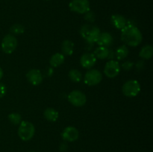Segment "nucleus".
Masks as SVG:
<instances>
[{"instance_id":"nucleus-5","label":"nucleus","mask_w":153,"mask_h":152,"mask_svg":"<svg viewBox=\"0 0 153 152\" xmlns=\"http://www.w3.org/2000/svg\"><path fill=\"white\" fill-rule=\"evenodd\" d=\"M17 46V40L12 34L4 36L1 41V49L5 54H11L16 50Z\"/></svg>"},{"instance_id":"nucleus-18","label":"nucleus","mask_w":153,"mask_h":152,"mask_svg":"<svg viewBox=\"0 0 153 152\" xmlns=\"http://www.w3.org/2000/svg\"><path fill=\"white\" fill-rule=\"evenodd\" d=\"M64 55L61 53H55L51 57L50 60H49V63L53 67H58L60 66L64 62Z\"/></svg>"},{"instance_id":"nucleus-17","label":"nucleus","mask_w":153,"mask_h":152,"mask_svg":"<svg viewBox=\"0 0 153 152\" xmlns=\"http://www.w3.org/2000/svg\"><path fill=\"white\" fill-rule=\"evenodd\" d=\"M43 115H44V117L46 118V119L52 122H56L59 117L58 112L54 108H51V107L46 108L43 113Z\"/></svg>"},{"instance_id":"nucleus-11","label":"nucleus","mask_w":153,"mask_h":152,"mask_svg":"<svg viewBox=\"0 0 153 152\" xmlns=\"http://www.w3.org/2000/svg\"><path fill=\"white\" fill-rule=\"evenodd\" d=\"M26 77L28 81L34 86H37L43 81V75L41 72L36 69L29 70L26 74Z\"/></svg>"},{"instance_id":"nucleus-24","label":"nucleus","mask_w":153,"mask_h":152,"mask_svg":"<svg viewBox=\"0 0 153 152\" xmlns=\"http://www.w3.org/2000/svg\"><path fill=\"white\" fill-rule=\"evenodd\" d=\"M134 66V63L131 61H126L122 64V68L126 71H129Z\"/></svg>"},{"instance_id":"nucleus-1","label":"nucleus","mask_w":153,"mask_h":152,"mask_svg":"<svg viewBox=\"0 0 153 152\" xmlns=\"http://www.w3.org/2000/svg\"><path fill=\"white\" fill-rule=\"evenodd\" d=\"M121 40L128 46L135 47L141 43L143 36L134 24L128 23L121 30Z\"/></svg>"},{"instance_id":"nucleus-12","label":"nucleus","mask_w":153,"mask_h":152,"mask_svg":"<svg viewBox=\"0 0 153 152\" xmlns=\"http://www.w3.org/2000/svg\"><path fill=\"white\" fill-rule=\"evenodd\" d=\"M97 63V58L92 53H85L81 57L80 63L85 69H91Z\"/></svg>"},{"instance_id":"nucleus-6","label":"nucleus","mask_w":153,"mask_h":152,"mask_svg":"<svg viewBox=\"0 0 153 152\" xmlns=\"http://www.w3.org/2000/svg\"><path fill=\"white\" fill-rule=\"evenodd\" d=\"M70 9L77 13H86L90 11V2L88 0H72L69 4Z\"/></svg>"},{"instance_id":"nucleus-30","label":"nucleus","mask_w":153,"mask_h":152,"mask_svg":"<svg viewBox=\"0 0 153 152\" xmlns=\"http://www.w3.org/2000/svg\"><path fill=\"white\" fill-rule=\"evenodd\" d=\"M31 152H35V151H31Z\"/></svg>"},{"instance_id":"nucleus-3","label":"nucleus","mask_w":153,"mask_h":152,"mask_svg":"<svg viewBox=\"0 0 153 152\" xmlns=\"http://www.w3.org/2000/svg\"><path fill=\"white\" fill-rule=\"evenodd\" d=\"M35 133V128L31 122L22 121L18 128V136L23 141H28L33 138Z\"/></svg>"},{"instance_id":"nucleus-10","label":"nucleus","mask_w":153,"mask_h":152,"mask_svg":"<svg viewBox=\"0 0 153 152\" xmlns=\"http://www.w3.org/2000/svg\"><path fill=\"white\" fill-rule=\"evenodd\" d=\"M79 137V131L73 126L67 127L61 133V137L66 142H74L78 139Z\"/></svg>"},{"instance_id":"nucleus-22","label":"nucleus","mask_w":153,"mask_h":152,"mask_svg":"<svg viewBox=\"0 0 153 152\" xmlns=\"http://www.w3.org/2000/svg\"><path fill=\"white\" fill-rule=\"evenodd\" d=\"M8 119L13 125H19L22 122V116L19 113H13L8 115Z\"/></svg>"},{"instance_id":"nucleus-14","label":"nucleus","mask_w":153,"mask_h":152,"mask_svg":"<svg viewBox=\"0 0 153 152\" xmlns=\"http://www.w3.org/2000/svg\"><path fill=\"white\" fill-rule=\"evenodd\" d=\"M114 26L119 30H122L127 25V20L123 16L120 14H114L111 18Z\"/></svg>"},{"instance_id":"nucleus-7","label":"nucleus","mask_w":153,"mask_h":152,"mask_svg":"<svg viewBox=\"0 0 153 152\" xmlns=\"http://www.w3.org/2000/svg\"><path fill=\"white\" fill-rule=\"evenodd\" d=\"M102 79V75L99 70L91 69L88 71L84 77L85 84L88 86H95L100 83Z\"/></svg>"},{"instance_id":"nucleus-8","label":"nucleus","mask_w":153,"mask_h":152,"mask_svg":"<svg viewBox=\"0 0 153 152\" xmlns=\"http://www.w3.org/2000/svg\"><path fill=\"white\" fill-rule=\"evenodd\" d=\"M68 101L75 107H82L86 104L87 97L79 90H73L68 95Z\"/></svg>"},{"instance_id":"nucleus-26","label":"nucleus","mask_w":153,"mask_h":152,"mask_svg":"<svg viewBox=\"0 0 153 152\" xmlns=\"http://www.w3.org/2000/svg\"><path fill=\"white\" fill-rule=\"evenodd\" d=\"M85 18L86 20L90 21V22H93V21H94V13H91V12H90V11H88V13H86V15H85Z\"/></svg>"},{"instance_id":"nucleus-29","label":"nucleus","mask_w":153,"mask_h":152,"mask_svg":"<svg viewBox=\"0 0 153 152\" xmlns=\"http://www.w3.org/2000/svg\"><path fill=\"white\" fill-rule=\"evenodd\" d=\"M44 1H50V0H44Z\"/></svg>"},{"instance_id":"nucleus-25","label":"nucleus","mask_w":153,"mask_h":152,"mask_svg":"<svg viewBox=\"0 0 153 152\" xmlns=\"http://www.w3.org/2000/svg\"><path fill=\"white\" fill-rule=\"evenodd\" d=\"M7 92V88L5 85L2 83H0V97H4Z\"/></svg>"},{"instance_id":"nucleus-20","label":"nucleus","mask_w":153,"mask_h":152,"mask_svg":"<svg viewBox=\"0 0 153 152\" xmlns=\"http://www.w3.org/2000/svg\"><path fill=\"white\" fill-rule=\"evenodd\" d=\"M128 55V49L125 45H123V46H120L119 48H117L116 52H115V56L119 61H122V60L125 59Z\"/></svg>"},{"instance_id":"nucleus-16","label":"nucleus","mask_w":153,"mask_h":152,"mask_svg":"<svg viewBox=\"0 0 153 152\" xmlns=\"http://www.w3.org/2000/svg\"><path fill=\"white\" fill-rule=\"evenodd\" d=\"M109 52L110 50L108 47H105V46H99L94 51V56L100 60L108 59L109 55Z\"/></svg>"},{"instance_id":"nucleus-21","label":"nucleus","mask_w":153,"mask_h":152,"mask_svg":"<svg viewBox=\"0 0 153 152\" xmlns=\"http://www.w3.org/2000/svg\"><path fill=\"white\" fill-rule=\"evenodd\" d=\"M69 77L73 82L79 83L82 80V72L78 69H71L69 72Z\"/></svg>"},{"instance_id":"nucleus-4","label":"nucleus","mask_w":153,"mask_h":152,"mask_svg":"<svg viewBox=\"0 0 153 152\" xmlns=\"http://www.w3.org/2000/svg\"><path fill=\"white\" fill-rule=\"evenodd\" d=\"M140 85L137 80H129L124 83L122 87V91L124 95L132 98L138 95L140 92Z\"/></svg>"},{"instance_id":"nucleus-19","label":"nucleus","mask_w":153,"mask_h":152,"mask_svg":"<svg viewBox=\"0 0 153 152\" xmlns=\"http://www.w3.org/2000/svg\"><path fill=\"white\" fill-rule=\"evenodd\" d=\"M153 55V48L150 45H146L143 46L140 51L139 56L143 60H149L152 58Z\"/></svg>"},{"instance_id":"nucleus-13","label":"nucleus","mask_w":153,"mask_h":152,"mask_svg":"<svg viewBox=\"0 0 153 152\" xmlns=\"http://www.w3.org/2000/svg\"><path fill=\"white\" fill-rule=\"evenodd\" d=\"M113 41L114 39L111 34L108 32H104L100 34L97 43L100 46H105V47L108 48L109 46H111Z\"/></svg>"},{"instance_id":"nucleus-15","label":"nucleus","mask_w":153,"mask_h":152,"mask_svg":"<svg viewBox=\"0 0 153 152\" xmlns=\"http://www.w3.org/2000/svg\"><path fill=\"white\" fill-rule=\"evenodd\" d=\"M61 52L64 55L70 56L74 52V43L71 40H64L61 45Z\"/></svg>"},{"instance_id":"nucleus-23","label":"nucleus","mask_w":153,"mask_h":152,"mask_svg":"<svg viewBox=\"0 0 153 152\" xmlns=\"http://www.w3.org/2000/svg\"><path fill=\"white\" fill-rule=\"evenodd\" d=\"M10 31L11 34H16V35H19V34H23L25 31V27L20 24H15L13 26L10 27Z\"/></svg>"},{"instance_id":"nucleus-27","label":"nucleus","mask_w":153,"mask_h":152,"mask_svg":"<svg viewBox=\"0 0 153 152\" xmlns=\"http://www.w3.org/2000/svg\"><path fill=\"white\" fill-rule=\"evenodd\" d=\"M59 148L61 151H67L68 146H67V144L66 142H62L61 145H60Z\"/></svg>"},{"instance_id":"nucleus-28","label":"nucleus","mask_w":153,"mask_h":152,"mask_svg":"<svg viewBox=\"0 0 153 152\" xmlns=\"http://www.w3.org/2000/svg\"><path fill=\"white\" fill-rule=\"evenodd\" d=\"M2 77H3V71L2 69H1V67H0V80L2 78Z\"/></svg>"},{"instance_id":"nucleus-9","label":"nucleus","mask_w":153,"mask_h":152,"mask_svg":"<svg viewBox=\"0 0 153 152\" xmlns=\"http://www.w3.org/2000/svg\"><path fill=\"white\" fill-rule=\"evenodd\" d=\"M120 72V66L117 61L111 60L105 64L104 73L109 78H114L117 77L119 75Z\"/></svg>"},{"instance_id":"nucleus-2","label":"nucleus","mask_w":153,"mask_h":152,"mask_svg":"<svg viewBox=\"0 0 153 152\" xmlns=\"http://www.w3.org/2000/svg\"><path fill=\"white\" fill-rule=\"evenodd\" d=\"M100 34V30L98 27L90 24L84 25L80 30L81 36L91 44L97 43Z\"/></svg>"}]
</instances>
